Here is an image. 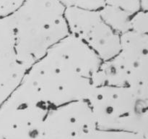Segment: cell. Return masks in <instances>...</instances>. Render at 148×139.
Returning a JSON list of instances; mask_svg holds the SVG:
<instances>
[{
    "label": "cell",
    "mask_w": 148,
    "mask_h": 139,
    "mask_svg": "<svg viewBox=\"0 0 148 139\" xmlns=\"http://www.w3.org/2000/svg\"><path fill=\"white\" fill-rule=\"evenodd\" d=\"M97 128L148 136V94L130 87L101 85L87 99Z\"/></svg>",
    "instance_id": "cell-3"
},
{
    "label": "cell",
    "mask_w": 148,
    "mask_h": 139,
    "mask_svg": "<svg viewBox=\"0 0 148 139\" xmlns=\"http://www.w3.org/2000/svg\"><path fill=\"white\" fill-rule=\"evenodd\" d=\"M87 139H148L147 136L132 132L95 128L86 133Z\"/></svg>",
    "instance_id": "cell-9"
},
{
    "label": "cell",
    "mask_w": 148,
    "mask_h": 139,
    "mask_svg": "<svg viewBox=\"0 0 148 139\" xmlns=\"http://www.w3.org/2000/svg\"><path fill=\"white\" fill-rule=\"evenodd\" d=\"M65 16L69 34L82 41L101 60L118 53L121 35L104 21L98 10L66 8Z\"/></svg>",
    "instance_id": "cell-6"
},
{
    "label": "cell",
    "mask_w": 148,
    "mask_h": 139,
    "mask_svg": "<svg viewBox=\"0 0 148 139\" xmlns=\"http://www.w3.org/2000/svg\"><path fill=\"white\" fill-rule=\"evenodd\" d=\"M65 10L57 0H25L8 15L17 60L26 70L69 35Z\"/></svg>",
    "instance_id": "cell-2"
},
{
    "label": "cell",
    "mask_w": 148,
    "mask_h": 139,
    "mask_svg": "<svg viewBox=\"0 0 148 139\" xmlns=\"http://www.w3.org/2000/svg\"><path fill=\"white\" fill-rule=\"evenodd\" d=\"M101 85L130 87L148 94V34L130 30L121 35L118 53L100 65L95 86Z\"/></svg>",
    "instance_id": "cell-4"
},
{
    "label": "cell",
    "mask_w": 148,
    "mask_h": 139,
    "mask_svg": "<svg viewBox=\"0 0 148 139\" xmlns=\"http://www.w3.org/2000/svg\"><path fill=\"white\" fill-rule=\"evenodd\" d=\"M86 133H87V132H86ZM82 133V134L79 135V136H77V137L75 138H74V139H86V138H85V133ZM34 139H45V138H43L39 137V136H37V137L35 138Z\"/></svg>",
    "instance_id": "cell-15"
},
{
    "label": "cell",
    "mask_w": 148,
    "mask_h": 139,
    "mask_svg": "<svg viewBox=\"0 0 148 139\" xmlns=\"http://www.w3.org/2000/svg\"><path fill=\"white\" fill-rule=\"evenodd\" d=\"M142 9L145 11H148V0H141Z\"/></svg>",
    "instance_id": "cell-14"
},
{
    "label": "cell",
    "mask_w": 148,
    "mask_h": 139,
    "mask_svg": "<svg viewBox=\"0 0 148 139\" xmlns=\"http://www.w3.org/2000/svg\"><path fill=\"white\" fill-rule=\"evenodd\" d=\"M147 12L140 10L132 17L130 20V30L143 34H148Z\"/></svg>",
    "instance_id": "cell-12"
},
{
    "label": "cell",
    "mask_w": 148,
    "mask_h": 139,
    "mask_svg": "<svg viewBox=\"0 0 148 139\" xmlns=\"http://www.w3.org/2000/svg\"><path fill=\"white\" fill-rule=\"evenodd\" d=\"M25 0H0V16H8L15 11Z\"/></svg>",
    "instance_id": "cell-13"
},
{
    "label": "cell",
    "mask_w": 148,
    "mask_h": 139,
    "mask_svg": "<svg viewBox=\"0 0 148 139\" xmlns=\"http://www.w3.org/2000/svg\"><path fill=\"white\" fill-rule=\"evenodd\" d=\"M51 108L23 78L0 105V139H34Z\"/></svg>",
    "instance_id": "cell-5"
},
{
    "label": "cell",
    "mask_w": 148,
    "mask_h": 139,
    "mask_svg": "<svg viewBox=\"0 0 148 139\" xmlns=\"http://www.w3.org/2000/svg\"><path fill=\"white\" fill-rule=\"evenodd\" d=\"M18 62L9 16H0V105L18 85L26 72Z\"/></svg>",
    "instance_id": "cell-8"
},
{
    "label": "cell",
    "mask_w": 148,
    "mask_h": 139,
    "mask_svg": "<svg viewBox=\"0 0 148 139\" xmlns=\"http://www.w3.org/2000/svg\"><path fill=\"white\" fill-rule=\"evenodd\" d=\"M87 101H77L51 109L37 136L47 139H74L96 128Z\"/></svg>",
    "instance_id": "cell-7"
},
{
    "label": "cell",
    "mask_w": 148,
    "mask_h": 139,
    "mask_svg": "<svg viewBox=\"0 0 148 139\" xmlns=\"http://www.w3.org/2000/svg\"><path fill=\"white\" fill-rule=\"evenodd\" d=\"M133 16L142 9L141 0H104L103 6Z\"/></svg>",
    "instance_id": "cell-10"
},
{
    "label": "cell",
    "mask_w": 148,
    "mask_h": 139,
    "mask_svg": "<svg viewBox=\"0 0 148 139\" xmlns=\"http://www.w3.org/2000/svg\"><path fill=\"white\" fill-rule=\"evenodd\" d=\"M65 8L99 10L104 4V0H57Z\"/></svg>",
    "instance_id": "cell-11"
},
{
    "label": "cell",
    "mask_w": 148,
    "mask_h": 139,
    "mask_svg": "<svg viewBox=\"0 0 148 139\" xmlns=\"http://www.w3.org/2000/svg\"><path fill=\"white\" fill-rule=\"evenodd\" d=\"M102 60L69 34L26 70L23 79L51 107L87 101Z\"/></svg>",
    "instance_id": "cell-1"
}]
</instances>
